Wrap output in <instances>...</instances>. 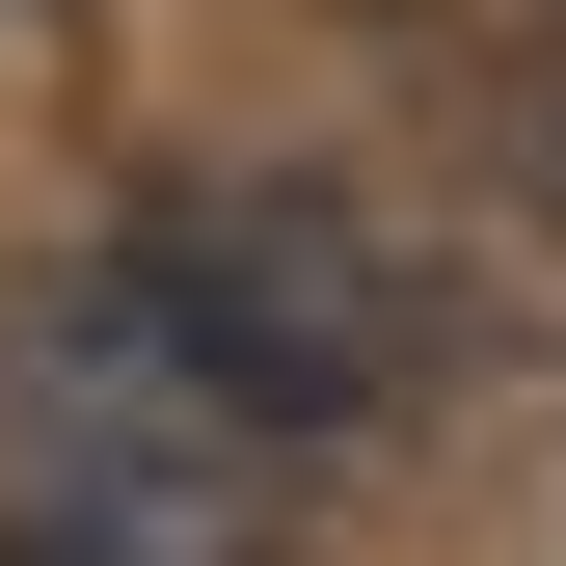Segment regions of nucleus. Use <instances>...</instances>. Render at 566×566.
Returning a JSON list of instances; mask_svg holds the SVG:
<instances>
[{"instance_id": "1", "label": "nucleus", "mask_w": 566, "mask_h": 566, "mask_svg": "<svg viewBox=\"0 0 566 566\" xmlns=\"http://www.w3.org/2000/svg\"><path fill=\"white\" fill-rule=\"evenodd\" d=\"M108 324L163 350L243 459L405 432V405L459 378V297L405 270V217H350V189H163V217H135V270H108Z\"/></svg>"}, {"instance_id": "2", "label": "nucleus", "mask_w": 566, "mask_h": 566, "mask_svg": "<svg viewBox=\"0 0 566 566\" xmlns=\"http://www.w3.org/2000/svg\"><path fill=\"white\" fill-rule=\"evenodd\" d=\"M217 539H243V513H189V485H82V459L0 513V566H217Z\"/></svg>"}]
</instances>
